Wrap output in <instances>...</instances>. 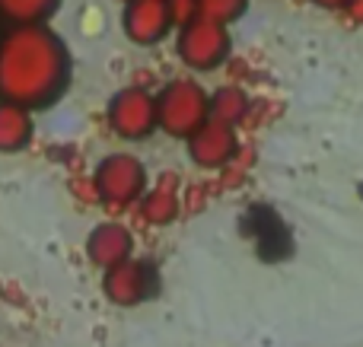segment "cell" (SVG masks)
Wrapping results in <instances>:
<instances>
[{"label":"cell","instance_id":"cell-1","mask_svg":"<svg viewBox=\"0 0 363 347\" xmlns=\"http://www.w3.org/2000/svg\"><path fill=\"white\" fill-rule=\"evenodd\" d=\"M70 80V51L45 25H13L0 35V102L48 108Z\"/></svg>","mask_w":363,"mask_h":347},{"label":"cell","instance_id":"cell-2","mask_svg":"<svg viewBox=\"0 0 363 347\" xmlns=\"http://www.w3.org/2000/svg\"><path fill=\"white\" fill-rule=\"evenodd\" d=\"M157 102V127H163L172 137H191L207 118V93L194 80H172L166 83V89L160 96H153Z\"/></svg>","mask_w":363,"mask_h":347},{"label":"cell","instance_id":"cell-3","mask_svg":"<svg viewBox=\"0 0 363 347\" xmlns=\"http://www.w3.org/2000/svg\"><path fill=\"white\" fill-rule=\"evenodd\" d=\"M176 48L188 67L207 74V70H217L230 55V32L226 25H217L211 19L191 16L188 23H182Z\"/></svg>","mask_w":363,"mask_h":347},{"label":"cell","instance_id":"cell-4","mask_svg":"<svg viewBox=\"0 0 363 347\" xmlns=\"http://www.w3.org/2000/svg\"><path fill=\"white\" fill-rule=\"evenodd\" d=\"M93 185H96V195L106 204L128 207V204L140 201V195L147 191V169L131 153H112V157H106L99 163Z\"/></svg>","mask_w":363,"mask_h":347},{"label":"cell","instance_id":"cell-5","mask_svg":"<svg viewBox=\"0 0 363 347\" xmlns=\"http://www.w3.org/2000/svg\"><path fill=\"white\" fill-rule=\"evenodd\" d=\"M108 125L125 140H144L157 131V102L147 89L128 86L108 102Z\"/></svg>","mask_w":363,"mask_h":347},{"label":"cell","instance_id":"cell-6","mask_svg":"<svg viewBox=\"0 0 363 347\" xmlns=\"http://www.w3.org/2000/svg\"><path fill=\"white\" fill-rule=\"evenodd\" d=\"M236 147H239L236 127L207 118L204 125L188 137V157H191L194 166H201V169H220V166H226L233 159Z\"/></svg>","mask_w":363,"mask_h":347},{"label":"cell","instance_id":"cell-7","mask_svg":"<svg viewBox=\"0 0 363 347\" xmlns=\"http://www.w3.org/2000/svg\"><path fill=\"white\" fill-rule=\"evenodd\" d=\"M172 29V13L166 0H128L125 32L138 45H157Z\"/></svg>","mask_w":363,"mask_h":347},{"label":"cell","instance_id":"cell-8","mask_svg":"<svg viewBox=\"0 0 363 347\" xmlns=\"http://www.w3.org/2000/svg\"><path fill=\"white\" fill-rule=\"evenodd\" d=\"M102 290H106V297L112 300L115 306H134L150 290V271H147V265L128 258L115 268H106Z\"/></svg>","mask_w":363,"mask_h":347},{"label":"cell","instance_id":"cell-9","mask_svg":"<svg viewBox=\"0 0 363 347\" xmlns=\"http://www.w3.org/2000/svg\"><path fill=\"white\" fill-rule=\"evenodd\" d=\"M131 249H134V239L121 223H99L86 239L89 261L99 268H115L121 261H128L131 258Z\"/></svg>","mask_w":363,"mask_h":347},{"label":"cell","instance_id":"cell-10","mask_svg":"<svg viewBox=\"0 0 363 347\" xmlns=\"http://www.w3.org/2000/svg\"><path fill=\"white\" fill-rule=\"evenodd\" d=\"M179 214V188H176V176H163L157 182V188L147 191L144 201H140V217L153 227H163L172 223Z\"/></svg>","mask_w":363,"mask_h":347},{"label":"cell","instance_id":"cell-11","mask_svg":"<svg viewBox=\"0 0 363 347\" xmlns=\"http://www.w3.org/2000/svg\"><path fill=\"white\" fill-rule=\"evenodd\" d=\"M32 140V115L0 102V153H16Z\"/></svg>","mask_w":363,"mask_h":347},{"label":"cell","instance_id":"cell-12","mask_svg":"<svg viewBox=\"0 0 363 347\" xmlns=\"http://www.w3.org/2000/svg\"><path fill=\"white\" fill-rule=\"evenodd\" d=\"M61 0H0V16L13 25H42Z\"/></svg>","mask_w":363,"mask_h":347},{"label":"cell","instance_id":"cell-13","mask_svg":"<svg viewBox=\"0 0 363 347\" xmlns=\"http://www.w3.org/2000/svg\"><path fill=\"white\" fill-rule=\"evenodd\" d=\"M249 108V96L239 86H220L213 96H207V112H211L213 121H223V125H236L239 118Z\"/></svg>","mask_w":363,"mask_h":347},{"label":"cell","instance_id":"cell-14","mask_svg":"<svg viewBox=\"0 0 363 347\" xmlns=\"http://www.w3.org/2000/svg\"><path fill=\"white\" fill-rule=\"evenodd\" d=\"M249 6V0H194V16L211 19L217 25H226L239 19Z\"/></svg>","mask_w":363,"mask_h":347},{"label":"cell","instance_id":"cell-15","mask_svg":"<svg viewBox=\"0 0 363 347\" xmlns=\"http://www.w3.org/2000/svg\"><path fill=\"white\" fill-rule=\"evenodd\" d=\"M169 4V13H172V23H188L194 16V0H166Z\"/></svg>","mask_w":363,"mask_h":347},{"label":"cell","instance_id":"cell-16","mask_svg":"<svg viewBox=\"0 0 363 347\" xmlns=\"http://www.w3.org/2000/svg\"><path fill=\"white\" fill-rule=\"evenodd\" d=\"M347 16L351 19H357V23H363V0H347Z\"/></svg>","mask_w":363,"mask_h":347},{"label":"cell","instance_id":"cell-17","mask_svg":"<svg viewBox=\"0 0 363 347\" xmlns=\"http://www.w3.org/2000/svg\"><path fill=\"white\" fill-rule=\"evenodd\" d=\"M313 4L325 6V10H345V6H347V0H313Z\"/></svg>","mask_w":363,"mask_h":347},{"label":"cell","instance_id":"cell-18","mask_svg":"<svg viewBox=\"0 0 363 347\" xmlns=\"http://www.w3.org/2000/svg\"><path fill=\"white\" fill-rule=\"evenodd\" d=\"M125 4H128V0H125Z\"/></svg>","mask_w":363,"mask_h":347}]
</instances>
